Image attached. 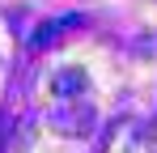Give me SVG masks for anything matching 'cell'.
<instances>
[{
	"label": "cell",
	"mask_w": 157,
	"mask_h": 153,
	"mask_svg": "<svg viewBox=\"0 0 157 153\" xmlns=\"http://www.w3.org/2000/svg\"><path fill=\"white\" fill-rule=\"evenodd\" d=\"M72 89H85V76L81 73H64L59 81H55V94H59V98H68Z\"/></svg>",
	"instance_id": "1"
}]
</instances>
